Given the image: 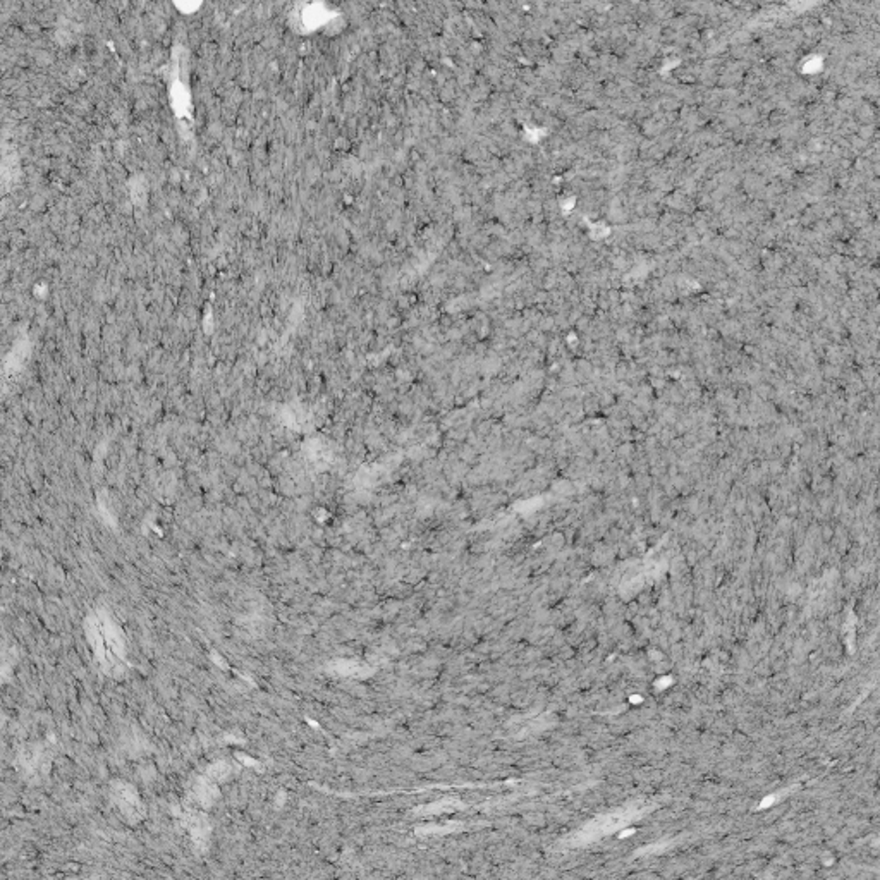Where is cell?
I'll list each match as a JSON object with an SVG mask.
<instances>
[{
    "label": "cell",
    "mask_w": 880,
    "mask_h": 880,
    "mask_svg": "<svg viewBox=\"0 0 880 880\" xmlns=\"http://www.w3.org/2000/svg\"><path fill=\"white\" fill-rule=\"evenodd\" d=\"M112 796L119 810L130 822H139L145 817V808H143L141 799H139L138 791L127 783H114L112 784Z\"/></svg>",
    "instance_id": "cell-1"
},
{
    "label": "cell",
    "mask_w": 880,
    "mask_h": 880,
    "mask_svg": "<svg viewBox=\"0 0 880 880\" xmlns=\"http://www.w3.org/2000/svg\"><path fill=\"white\" fill-rule=\"evenodd\" d=\"M229 776H230V767L225 764V762H217V764L210 765L209 770H207V777H209L210 781H214L215 784L224 783Z\"/></svg>",
    "instance_id": "cell-2"
}]
</instances>
